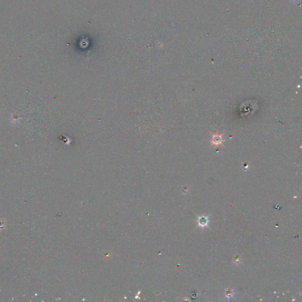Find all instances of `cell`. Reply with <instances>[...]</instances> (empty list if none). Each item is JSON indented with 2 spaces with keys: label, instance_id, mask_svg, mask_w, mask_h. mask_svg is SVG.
<instances>
[{
  "label": "cell",
  "instance_id": "obj_2",
  "mask_svg": "<svg viewBox=\"0 0 302 302\" xmlns=\"http://www.w3.org/2000/svg\"><path fill=\"white\" fill-rule=\"evenodd\" d=\"M233 294H234V292L232 289H228L226 291V296L228 298L232 297Z\"/></svg>",
  "mask_w": 302,
  "mask_h": 302
},
{
  "label": "cell",
  "instance_id": "obj_1",
  "mask_svg": "<svg viewBox=\"0 0 302 302\" xmlns=\"http://www.w3.org/2000/svg\"><path fill=\"white\" fill-rule=\"evenodd\" d=\"M198 222H199L200 226H201L202 227H203V226H206L207 222H208V218L205 217V216L200 217L199 220H198Z\"/></svg>",
  "mask_w": 302,
  "mask_h": 302
},
{
  "label": "cell",
  "instance_id": "obj_3",
  "mask_svg": "<svg viewBox=\"0 0 302 302\" xmlns=\"http://www.w3.org/2000/svg\"><path fill=\"white\" fill-rule=\"evenodd\" d=\"M239 260H240V259H239L238 258H236V263H237Z\"/></svg>",
  "mask_w": 302,
  "mask_h": 302
}]
</instances>
